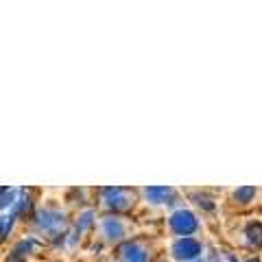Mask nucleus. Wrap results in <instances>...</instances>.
Masks as SVG:
<instances>
[{
  "label": "nucleus",
  "mask_w": 262,
  "mask_h": 262,
  "mask_svg": "<svg viewBox=\"0 0 262 262\" xmlns=\"http://www.w3.org/2000/svg\"><path fill=\"white\" fill-rule=\"evenodd\" d=\"M170 253H173V258L179 262H194V260L201 258L203 245L196 238H192V236H188V238H177L173 243V247H170Z\"/></svg>",
  "instance_id": "obj_2"
},
{
  "label": "nucleus",
  "mask_w": 262,
  "mask_h": 262,
  "mask_svg": "<svg viewBox=\"0 0 262 262\" xmlns=\"http://www.w3.org/2000/svg\"><path fill=\"white\" fill-rule=\"evenodd\" d=\"M20 214L15 212L13 208L9 212H5V214H0V241H5L7 236L11 234V229H13V223H15V219H18Z\"/></svg>",
  "instance_id": "obj_9"
},
{
  "label": "nucleus",
  "mask_w": 262,
  "mask_h": 262,
  "mask_svg": "<svg viewBox=\"0 0 262 262\" xmlns=\"http://www.w3.org/2000/svg\"><path fill=\"white\" fill-rule=\"evenodd\" d=\"M92 219H94V212L92 210L83 212V214L79 216V221H77V232H83V229H88L90 225H92Z\"/></svg>",
  "instance_id": "obj_11"
},
{
  "label": "nucleus",
  "mask_w": 262,
  "mask_h": 262,
  "mask_svg": "<svg viewBox=\"0 0 262 262\" xmlns=\"http://www.w3.org/2000/svg\"><path fill=\"white\" fill-rule=\"evenodd\" d=\"M103 234L105 238L116 243V241H122V236H125V225H122V221L116 219V216H107L103 221Z\"/></svg>",
  "instance_id": "obj_6"
},
{
  "label": "nucleus",
  "mask_w": 262,
  "mask_h": 262,
  "mask_svg": "<svg viewBox=\"0 0 262 262\" xmlns=\"http://www.w3.org/2000/svg\"><path fill=\"white\" fill-rule=\"evenodd\" d=\"M245 236L253 249H262V223H249L245 229Z\"/></svg>",
  "instance_id": "obj_10"
},
{
  "label": "nucleus",
  "mask_w": 262,
  "mask_h": 262,
  "mask_svg": "<svg viewBox=\"0 0 262 262\" xmlns=\"http://www.w3.org/2000/svg\"><path fill=\"white\" fill-rule=\"evenodd\" d=\"M118 256L122 262H149V251L146 247H142L140 243H125L120 245L118 249Z\"/></svg>",
  "instance_id": "obj_5"
},
{
  "label": "nucleus",
  "mask_w": 262,
  "mask_h": 262,
  "mask_svg": "<svg viewBox=\"0 0 262 262\" xmlns=\"http://www.w3.org/2000/svg\"><path fill=\"white\" fill-rule=\"evenodd\" d=\"M249 262H258V260H249Z\"/></svg>",
  "instance_id": "obj_13"
},
{
  "label": "nucleus",
  "mask_w": 262,
  "mask_h": 262,
  "mask_svg": "<svg viewBox=\"0 0 262 262\" xmlns=\"http://www.w3.org/2000/svg\"><path fill=\"white\" fill-rule=\"evenodd\" d=\"M256 188L253 186H245V188H236V190L232 192V199L234 203H238V206H249V203L256 199Z\"/></svg>",
  "instance_id": "obj_8"
},
{
  "label": "nucleus",
  "mask_w": 262,
  "mask_h": 262,
  "mask_svg": "<svg viewBox=\"0 0 262 262\" xmlns=\"http://www.w3.org/2000/svg\"><path fill=\"white\" fill-rule=\"evenodd\" d=\"M103 201H105V206L112 208L114 212H127L134 206V196H131L129 190H125V188H105Z\"/></svg>",
  "instance_id": "obj_3"
},
{
  "label": "nucleus",
  "mask_w": 262,
  "mask_h": 262,
  "mask_svg": "<svg viewBox=\"0 0 262 262\" xmlns=\"http://www.w3.org/2000/svg\"><path fill=\"white\" fill-rule=\"evenodd\" d=\"M168 227L175 236H179V238H188V236L199 229V221H196V216L190 210H177V212L170 214Z\"/></svg>",
  "instance_id": "obj_1"
},
{
  "label": "nucleus",
  "mask_w": 262,
  "mask_h": 262,
  "mask_svg": "<svg viewBox=\"0 0 262 262\" xmlns=\"http://www.w3.org/2000/svg\"><path fill=\"white\" fill-rule=\"evenodd\" d=\"M35 225L42 229V232L55 234L59 227H63V214L55 208H44L35 214Z\"/></svg>",
  "instance_id": "obj_4"
},
{
  "label": "nucleus",
  "mask_w": 262,
  "mask_h": 262,
  "mask_svg": "<svg viewBox=\"0 0 262 262\" xmlns=\"http://www.w3.org/2000/svg\"><path fill=\"white\" fill-rule=\"evenodd\" d=\"M194 262H206V260H194Z\"/></svg>",
  "instance_id": "obj_12"
},
{
  "label": "nucleus",
  "mask_w": 262,
  "mask_h": 262,
  "mask_svg": "<svg viewBox=\"0 0 262 262\" xmlns=\"http://www.w3.org/2000/svg\"><path fill=\"white\" fill-rule=\"evenodd\" d=\"M173 194H175V190L173 188H166V186H153V188H146L144 190V196L151 203H155V206H160V203H170L168 199Z\"/></svg>",
  "instance_id": "obj_7"
}]
</instances>
